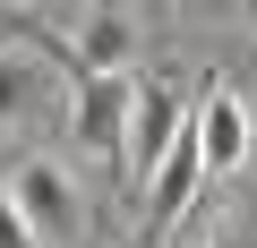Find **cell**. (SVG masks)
<instances>
[{
  "label": "cell",
  "instance_id": "obj_3",
  "mask_svg": "<svg viewBox=\"0 0 257 248\" xmlns=\"http://www.w3.org/2000/svg\"><path fill=\"white\" fill-rule=\"evenodd\" d=\"M197 180H206V154H197V120L180 111L172 146H163V154H155V171H146V222H155V231H172V222L189 214Z\"/></svg>",
  "mask_w": 257,
  "mask_h": 248
},
{
  "label": "cell",
  "instance_id": "obj_8",
  "mask_svg": "<svg viewBox=\"0 0 257 248\" xmlns=\"http://www.w3.org/2000/svg\"><path fill=\"white\" fill-rule=\"evenodd\" d=\"M0 248H43V239L18 222V205H9V197H0Z\"/></svg>",
  "mask_w": 257,
  "mask_h": 248
},
{
  "label": "cell",
  "instance_id": "obj_5",
  "mask_svg": "<svg viewBox=\"0 0 257 248\" xmlns=\"http://www.w3.org/2000/svg\"><path fill=\"white\" fill-rule=\"evenodd\" d=\"M128 52H138V26H128V9H111V0L69 26V43H52L60 69H128Z\"/></svg>",
  "mask_w": 257,
  "mask_h": 248
},
{
  "label": "cell",
  "instance_id": "obj_10",
  "mask_svg": "<svg viewBox=\"0 0 257 248\" xmlns=\"http://www.w3.org/2000/svg\"><path fill=\"white\" fill-rule=\"evenodd\" d=\"M18 9H43V0H18Z\"/></svg>",
  "mask_w": 257,
  "mask_h": 248
},
{
  "label": "cell",
  "instance_id": "obj_6",
  "mask_svg": "<svg viewBox=\"0 0 257 248\" xmlns=\"http://www.w3.org/2000/svg\"><path fill=\"white\" fill-rule=\"evenodd\" d=\"M180 86H138V94H128V163H138V171H155V154L172 146V129H180Z\"/></svg>",
  "mask_w": 257,
  "mask_h": 248
},
{
  "label": "cell",
  "instance_id": "obj_2",
  "mask_svg": "<svg viewBox=\"0 0 257 248\" xmlns=\"http://www.w3.org/2000/svg\"><path fill=\"white\" fill-rule=\"evenodd\" d=\"M18 205V222L43 239V248H69L77 231H86V197H77V180L60 171V163H18V180L0 188Z\"/></svg>",
  "mask_w": 257,
  "mask_h": 248
},
{
  "label": "cell",
  "instance_id": "obj_4",
  "mask_svg": "<svg viewBox=\"0 0 257 248\" xmlns=\"http://www.w3.org/2000/svg\"><path fill=\"white\" fill-rule=\"evenodd\" d=\"M189 120H197V154H206V171H240L248 163V111H240V94L231 86H197V103H189Z\"/></svg>",
  "mask_w": 257,
  "mask_h": 248
},
{
  "label": "cell",
  "instance_id": "obj_9",
  "mask_svg": "<svg viewBox=\"0 0 257 248\" xmlns=\"http://www.w3.org/2000/svg\"><path fill=\"white\" fill-rule=\"evenodd\" d=\"M214 248H257V231H223V239H214Z\"/></svg>",
  "mask_w": 257,
  "mask_h": 248
},
{
  "label": "cell",
  "instance_id": "obj_1",
  "mask_svg": "<svg viewBox=\"0 0 257 248\" xmlns=\"http://www.w3.org/2000/svg\"><path fill=\"white\" fill-rule=\"evenodd\" d=\"M128 69H69V137L77 154H120L128 146Z\"/></svg>",
  "mask_w": 257,
  "mask_h": 248
},
{
  "label": "cell",
  "instance_id": "obj_7",
  "mask_svg": "<svg viewBox=\"0 0 257 248\" xmlns=\"http://www.w3.org/2000/svg\"><path fill=\"white\" fill-rule=\"evenodd\" d=\"M60 86V60L52 52H0V120H35Z\"/></svg>",
  "mask_w": 257,
  "mask_h": 248
}]
</instances>
